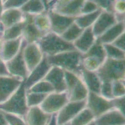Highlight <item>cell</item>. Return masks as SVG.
Here are the masks:
<instances>
[{"instance_id": "cell-1", "label": "cell", "mask_w": 125, "mask_h": 125, "mask_svg": "<svg viewBox=\"0 0 125 125\" xmlns=\"http://www.w3.org/2000/svg\"><path fill=\"white\" fill-rule=\"evenodd\" d=\"M46 57L52 66L61 68L63 70L73 72L80 76L83 54L77 50L64 51Z\"/></svg>"}, {"instance_id": "cell-2", "label": "cell", "mask_w": 125, "mask_h": 125, "mask_svg": "<svg viewBox=\"0 0 125 125\" xmlns=\"http://www.w3.org/2000/svg\"><path fill=\"white\" fill-rule=\"evenodd\" d=\"M43 53L46 56H53L67 51L75 50L72 43L67 42L61 35L52 31L44 34L37 42Z\"/></svg>"}, {"instance_id": "cell-3", "label": "cell", "mask_w": 125, "mask_h": 125, "mask_svg": "<svg viewBox=\"0 0 125 125\" xmlns=\"http://www.w3.org/2000/svg\"><path fill=\"white\" fill-rule=\"evenodd\" d=\"M26 92L23 81L5 101L0 104V110L4 113L24 117L29 109L26 101Z\"/></svg>"}, {"instance_id": "cell-4", "label": "cell", "mask_w": 125, "mask_h": 125, "mask_svg": "<svg viewBox=\"0 0 125 125\" xmlns=\"http://www.w3.org/2000/svg\"><path fill=\"white\" fill-rule=\"evenodd\" d=\"M96 73L102 83L125 80V59L120 60L106 58Z\"/></svg>"}, {"instance_id": "cell-5", "label": "cell", "mask_w": 125, "mask_h": 125, "mask_svg": "<svg viewBox=\"0 0 125 125\" xmlns=\"http://www.w3.org/2000/svg\"><path fill=\"white\" fill-rule=\"evenodd\" d=\"M69 101V96L67 91H54L45 96L40 107L44 112L52 115L57 114Z\"/></svg>"}, {"instance_id": "cell-6", "label": "cell", "mask_w": 125, "mask_h": 125, "mask_svg": "<svg viewBox=\"0 0 125 125\" xmlns=\"http://www.w3.org/2000/svg\"><path fill=\"white\" fill-rule=\"evenodd\" d=\"M86 107L90 110L95 118L113 108L111 99L104 98L100 94L92 92H89L87 96Z\"/></svg>"}, {"instance_id": "cell-7", "label": "cell", "mask_w": 125, "mask_h": 125, "mask_svg": "<svg viewBox=\"0 0 125 125\" xmlns=\"http://www.w3.org/2000/svg\"><path fill=\"white\" fill-rule=\"evenodd\" d=\"M23 40L21 50L15 56L6 62V65L10 75L24 80L29 74L23 55V49L26 44Z\"/></svg>"}, {"instance_id": "cell-8", "label": "cell", "mask_w": 125, "mask_h": 125, "mask_svg": "<svg viewBox=\"0 0 125 125\" xmlns=\"http://www.w3.org/2000/svg\"><path fill=\"white\" fill-rule=\"evenodd\" d=\"M85 0H55L49 9L69 16L76 17L80 14V10Z\"/></svg>"}, {"instance_id": "cell-9", "label": "cell", "mask_w": 125, "mask_h": 125, "mask_svg": "<svg viewBox=\"0 0 125 125\" xmlns=\"http://www.w3.org/2000/svg\"><path fill=\"white\" fill-rule=\"evenodd\" d=\"M86 107V100L82 101H69L57 113L58 125L69 123L73 118Z\"/></svg>"}, {"instance_id": "cell-10", "label": "cell", "mask_w": 125, "mask_h": 125, "mask_svg": "<svg viewBox=\"0 0 125 125\" xmlns=\"http://www.w3.org/2000/svg\"><path fill=\"white\" fill-rule=\"evenodd\" d=\"M51 22V31L61 35L75 21V17L69 16L57 13L53 10H47Z\"/></svg>"}, {"instance_id": "cell-11", "label": "cell", "mask_w": 125, "mask_h": 125, "mask_svg": "<svg viewBox=\"0 0 125 125\" xmlns=\"http://www.w3.org/2000/svg\"><path fill=\"white\" fill-rule=\"evenodd\" d=\"M23 55L29 73L40 63L44 57L37 43H26L23 49Z\"/></svg>"}, {"instance_id": "cell-12", "label": "cell", "mask_w": 125, "mask_h": 125, "mask_svg": "<svg viewBox=\"0 0 125 125\" xmlns=\"http://www.w3.org/2000/svg\"><path fill=\"white\" fill-rule=\"evenodd\" d=\"M24 80L11 75H0V104L5 101Z\"/></svg>"}, {"instance_id": "cell-13", "label": "cell", "mask_w": 125, "mask_h": 125, "mask_svg": "<svg viewBox=\"0 0 125 125\" xmlns=\"http://www.w3.org/2000/svg\"><path fill=\"white\" fill-rule=\"evenodd\" d=\"M51 66H52L49 63L47 57L44 55L41 62L29 72L27 78L24 80L26 89H29L36 83L44 80Z\"/></svg>"}, {"instance_id": "cell-14", "label": "cell", "mask_w": 125, "mask_h": 125, "mask_svg": "<svg viewBox=\"0 0 125 125\" xmlns=\"http://www.w3.org/2000/svg\"><path fill=\"white\" fill-rule=\"evenodd\" d=\"M25 23L22 38L26 43H37L45 33L37 29L33 21V15L24 14Z\"/></svg>"}, {"instance_id": "cell-15", "label": "cell", "mask_w": 125, "mask_h": 125, "mask_svg": "<svg viewBox=\"0 0 125 125\" xmlns=\"http://www.w3.org/2000/svg\"><path fill=\"white\" fill-rule=\"evenodd\" d=\"M116 23L117 22L114 13L102 11L92 26V30L95 36L98 38Z\"/></svg>"}, {"instance_id": "cell-16", "label": "cell", "mask_w": 125, "mask_h": 125, "mask_svg": "<svg viewBox=\"0 0 125 125\" xmlns=\"http://www.w3.org/2000/svg\"><path fill=\"white\" fill-rule=\"evenodd\" d=\"M44 80L48 81L52 86L54 91L63 92L67 91L65 81L64 70L57 66H51Z\"/></svg>"}, {"instance_id": "cell-17", "label": "cell", "mask_w": 125, "mask_h": 125, "mask_svg": "<svg viewBox=\"0 0 125 125\" xmlns=\"http://www.w3.org/2000/svg\"><path fill=\"white\" fill-rule=\"evenodd\" d=\"M40 106L30 107L24 117L28 125H47L51 117Z\"/></svg>"}, {"instance_id": "cell-18", "label": "cell", "mask_w": 125, "mask_h": 125, "mask_svg": "<svg viewBox=\"0 0 125 125\" xmlns=\"http://www.w3.org/2000/svg\"><path fill=\"white\" fill-rule=\"evenodd\" d=\"M96 37L95 36L92 27L84 29L79 37L73 43L75 50L82 54L87 52L95 43Z\"/></svg>"}, {"instance_id": "cell-19", "label": "cell", "mask_w": 125, "mask_h": 125, "mask_svg": "<svg viewBox=\"0 0 125 125\" xmlns=\"http://www.w3.org/2000/svg\"><path fill=\"white\" fill-rule=\"evenodd\" d=\"M96 125H125V115L113 108L94 120Z\"/></svg>"}, {"instance_id": "cell-20", "label": "cell", "mask_w": 125, "mask_h": 125, "mask_svg": "<svg viewBox=\"0 0 125 125\" xmlns=\"http://www.w3.org/2000/svg\"><path fill=\"white\" fill-rule=\"evenodd\" d=\"M23 43L22 37L14 40L4 41L0 56L5 62L10 60L14 57L21 50Z\"/></svg>"}, {"instance_id": "cell-21", "label": "cell", "mask_w": 125, "mask_h": 125, "mask_svg": "<svg viewBox=\"0 0 125 125\" xmlns=\"http://www.w3.org/2000/svg\"><path fill=\"white\" fill-rule=\"evenodd\" d=\"M80 72L82 80L87 86L89 92L100 94L102 82L97 73L96 72L87 70L82 66Z\"/></svg>"}, {"instance_id": "cell-22", "label": "cell", "mask_w": 125, "mask_h": 125, "mask_svg": "<svg viewBox=\"0 0 125 125\" xmlns=\"http://www.w3.org/2000/svg\"><path fill=\"white\" fill-rule=\"evenodd\" d=\"M24 16V14L20 9H4L1 17V25L4 29L21 21Z\"/></svg>"}, {"instance_id": "cell-23", "label": "cell", "mask_w": 125, "mask_h": 125, "mask_svg": "<svg viewBox=\"0 0 125 125\" xmlns=\"http://www.w3.org/2000/svg\"><path fill=\"white\" fill-rule=\"evenodd\" d=\"M125 22H117L98 37L97 39L102 44L112 43L117 38L125 33Z\"/></svg>"}, {"instance_id": "cell-24", "label": "cell", "mask_w": 125, "mask_h": 125, "mask_svg": "<svg viewBox=\"0 0 125 125\" xmlns=\"http://www.w3.org/2000/svg\"><path fill=\"white\" fill-rule=\"evenodd\" d=\"M70 101H82L87 99L89 91L85 83L80 79L77 84L69 91H67Z\"/></svg>"}, {"instance_id": "cell-25", "label": "cell", "mask_w": 125, "mask_h": 125, "mask_svg": "<svg viewBox=\"0 0 125 125\" xmlns=\"http://www.w3.org/2000/svg\"><path fill=\"white\" fill-rule=\"evenodd\" d=\"M24 23L25 19L24 16V19L21 21L3 29L1 33V37L3 40L6 41V40H14L22 37Z\"/></svg>"}, {"instance_id": "cell-26", "label": "cell", "mask_w": 125, "mask_h": 125, "mask_svg": "<svg viewBox=\"0 0 125 125\" xmlns=\"http://www.w3.org/2000/svg\"><path fill=\"white\" fill-rule=\"evenodd\" d=\"M20 10L24 14L31 15H36L47 11V8L41 0H28Z\"/></svg>"}, {"instance_id": "cell-27", "label": "cell", "mask_w": 125, "mask_h": 125, "mask_svg": "<svg viewBox=\"0 0 125 125\" xmlns=\"http://www.w3.org/2000/svg\"><path fill=\"white\" fill-rule=\"evenodd\" d=\"M102 10H99L91 13L80 14L75 18V23L83 29L92 27L99 16Z\"/></svg>"}, {"instance_id": "cell-28", "label": "cell", "mask_w": 125, "mask_h": 125, "mask_svg": "<svg viewBox=\"0 0 125 125\" xmlns=\"http://www.w3.org/2000/svg\"><path fill=\"white\" fill-rule=\"evenodd\" d=\"M33 21L37 29L43 33L51 31V22L47 11L33 15Z\"/></svg>"}, {"instance_id": "cell-29", "label": "cell", "mask_w": 125, "mask_h": 125, "mask_svg": "<svg viewBox=\"0 0 125 125\" xmlns=\"http://www.w3.org/2000/svg\"><path fill=\"white\" fill-rule=\"evenodd\" d=\"M84 56H92L99 59L101 62L103 63L104 60L106 59V55L105 50H104L103 44H102L100 41H98L96 38V40L92 46L89 50L83 54Z\"/></svg>"}, {"instance_id": "cell-30", "label": "cell", "mask_w": 125, "mask_h": 125, "mask_svg": "<svg viewBox=\"0 0 125 125\" xmlns=\"http://www.w3.org/2000/svg\"><path fill=\"white\" fill-rule=\"evenodd\" d=\"M95 116L87 107L83 109L69 123V125H88L95 120Z\"/></svg>"}, {"instance_id": "cell-31", "label": "cell", "mask_w": 125, "mask_h": 125, "mask_svg": "<svg viewBox=\"0 0 125 125\" xmlns=\"http://www.w3.org/2000/svg\"><path fill=\"white\" fill-rule=\"evenodd\" d=\"M83 31V29L79 27L74 21V23L72 24L61 36L65 41L73 44V42L79 37Z\"/></svg>"}, {"instance_id": "cell-32", "label": "cell", "mask_w": 125, "mask_h": 125, "mask_svg": "<svg viewBox=\"0 0 125 125\" xmlns=\"http://www.w3.org/2000/svg\"><path fill=\"white\" fill-rule=\"evenodd\" d=\"M106 57L114 59H125V51L117 48L111 43L103 44Z\"/></svg>"}, {"instance_id": "cell-33", "label": "cell", "mask_w": 125, "mask_h": 125, "mask_svg": "<svg viewBox=\"0 0 125 125\" xmlns=\"http://www.w3.org/2000/svg\"><path fill=\"white\" fill-rule=\"evenodd\" d=\"M27 90L32 91V92L45 94V95H48V94L54 91V89L52 86L48 81L45 80H42L36 83Z\"/></svg>"}, {"instance_id": "cell-34", "label": "cell", "mask_w": 125, "mask_h": 125, "mask_svg": "<svg viewBox=\"0 0 125 125\" xmlns=\"http://www.w3.org/2000/svg\"><path fill=\"white\" fill-rule=\"evenodd\" d=\"M47 95L45 94L38 93L32 92L27 90L26 92V101L28 107L33 106H40L43 101L45 99V96Z\"/></svg>"}, {"instance_id": "cell-35", "label": "cell", "mask_w": 125, "mask_h": 125, "mask_svg": "<svg viewBox=\"0 0 125 125\" xmlns=\"http://www.w3.org/2000/svg\"><path fill=\"white\" fill-rule=\"evenodd\" d=\"M102 63H103L101 62L99 59L94 57L84 56H83L82 57V66L88 71L96 72L100 67Z\"/></svg>"}, {"instance_id": "cell-36", "label": "cell", "mask_w": 125, "mask_h": 125, "mask_svg": "<svg viewBox=\"0 0 125 125\" xmlns=\"http://www.w3.org/2000/svg\"><path fill=\"white\" fill-rule=\"evenodd\" d=\"M111 89H112L113 98L125 96V80H118L112 81L111 82Z\"/></svg>"}, {"instance_id": "cell-37", "label": "cell", "mask_w": 125, "mask_h": 125, "mask_svg": "<svg viewBox=\"0 0 125 125\" xmlns=\"http://www.w3.org/2000/svg\"><path fill=\"white\" fill-rule=\"evenodd\" d=\"M64 76L67 91L70 90L81 79V76L80 75L69 71L64 70Z\"/></svg>"}, {"instance_id": "cell-38", "label": "cell", "mask_w": 125, "mask_h": 125, "mask_svg": "<svg viewBox=\"0 0 125 125\" xmlns=\"http://www.w3.org/2000/svg\"><path fill=\"white\" fill-rule=\"evenodd\" d=\"M102 11L115 13L114 4L116 0H92Z\"/></svg>"}, {"instance_id": "cell-39", "label": "cell", "mask_w": 125, "mask_h": 125, "mask_svg": "<svg viewBox=\"0 0 125 125\" xmlns=\"http://www.w3.org/2000/svg\"><path fill=\"white\" fill-rule=\"evenodd\" d=\"M4 114L8 125H28L24 117L4 112Z\"/></svg>"}, {"instance_id": "cell-40", "label": "cell", "mask_w": 125, "mask_h": 125, "mask_svg": "<svg viewBox=\"0 0 125 125\" xmlns=\"http://www.w3.org/2000/svg\"><path fill=\"white\" fill-rule=\"evenodd\" d=\"M99 10L97 5L92 0H85L80 10V14L91 13Z\"/></svg>"}, {"instance_id": "cell-41", "label": "cell", "mask_w": 125, "mask_h": 125, "mask_svg": "<svg viewBox=\"0 0 125 125\" xmlns=\"http://www.w3.org/2000/svg\"><path fill=\"white\" fill-rule=\"evenodd\" d=\"M100 94L103 97L108 99H112L113 98L111 89V82H103L102 83Z\"/></svg>"}, {"instance_id": "cell-42", "label": "cell", "mask_w": 125, "mask_h": 125, "mask_svg": "<svg viewBox=\"0 0 125 125\" xmlns=\"http://www.w3.org/2000/svg\"><path fill=\"white\" fill-rule=\"evenodd\" d=\"M113 108L115 110H118L123 114H125V97L121 96V97H117L111 99Z\"/></svg>"}, {"instance_id": "cell-43", "label": "cell", "mask_w": 125, "mask_h": 125, "mask_svg": "<svg viewBox=\"0 0 125 125\" xmlns=\"http://www.w3.org/2000/svg\"><path fill=\"white\" fill-rule=\"evenodd\" d=\"M28 0H6L4 1V9H21Z\"/></svg>"}, {"instance_id": "cell-44", "label": "cell", "mask_w": 125, "mask_h": 125, "mask_svg": "<svg viewBox=\"0 0 125 125\" xmlns=\"http://www.w3.org/2000/svg\"><path fill=\"white\" fill-rule=\"evenodd\" d=\"M117 48L125 51V33H123L111 43Z\"/></svg>"}, {"instance_id": "cell-45", "label": "cell", "mask_w": 125, "mask_h": 125, "mask_svg": "<svg viewBox=\"0 0 125 125\" xmlns=\"http://www.w3.org/2000/svg\"><path fill=\"white\" fill-rule=\"evenodd\" d=\"M115 13H125V0H116L114 4Z\"/></svg>"}, {"instance_id": "cell-46", "label": "cell", "mask_w": 125, "mask_h": 125, "mask_svg": "<svg viewBox=\"0 0 125 125\" xmlns=\"http://www.w3.org/2000/svg\"><path fill=\"white\" fill-rule=\"evenodd\" d=\"M0 75H10L6 65V62L2 59L1 56H0Z\"/></svg>"}, {"instance_id": "cell-47", "label": "cell", "mask_w": 125, "mask_h": 125, "mask_svg": "<svg viewBox=\"0 0 125 125\" xmlns=\"http://www.w3.org/2000/svg\"><path fill=\"white\" fill-rule=\"evenodd\" d=\"M115 16L116 22H125V13H115Z\"/></svg>"}, {"instance_id": "cell-48", "label": "cell", "mask_w": 125, "mask_h": 125, "mask_svg": "<svg viewBox=\"0 0 125 125\" xmlns=\"http://www.w3.org/2000/svg\"><path fill=\"white\" fill-rule=\"evenodd\" d=\"M47 125H58L57 120V114H52Z\"/></svg>"}, {"instance_id": "cell-49", "label": "cell", "mask_w": 125, "mask_h": 125, "mask_svg": "<svg viewBox=\"0 0 125 125\" xmlns=\"http://www.w3.org/2000/svg\"><path fill=\"white\" fill-rule=\"evenodd\" d=\"M0 125H8L4 116V112L0 110Z\"/></svg>"}, {"instance_id": "cell-50", "label": "cell", "mask_w": 125, "mask_h": 125, "mask_svg": "<svg viewBox=\"0 0 125 125\" xmlns=\"http://www.w3.org/2000/svg\"><path fill=\"white\" fill-rule=\"evenodd\" d=\"M3 11H4V4H3V0H0V28H2L3 29V28L2 27L1 25V17L2 13H3Z\"/></svg>"}, {"instance_id": "cell-51", "label": "cell", "mask_w": 125, "mask_h": 125, "mask_svg": "<svg viewBox=\"0 0 125 125\" xmlns=\"http://www.w3.org/2000/svg\"><path fill=\"white\" fill-rule=\"evenodd\" d=\"M3 42H4V40H3L1 37V34H0V53L1 51L2 50V47H3Z\"/></svg>"}, {"instance_id": "cell-52", "label": "cell", "mask_w": 125, "mask_h": 125, "mask_svg": "<svg viewBox=\"0 0 125 125\" xmlns=\"http://www.w3.org/2000/svg\"><path fill=\"white\" fill-rule=\"evenodd\" d=\"M44 3V4H45V7L47 8V10H49V4H48V0H41Z\"/></svg>"}, {"instance_id": "cell-53", "label": "cell", "mask_w": 125, "mask_h": 125, "mask_svg": "<svg viewBox=\"0 0 125 125\" xmlns=\"http://www.w3.org/2000/svg\"><path fill=\"white\" fill-rule=\"evenodd\" d=\"M88 125H96V124H95V121H94V120L93 121H92L91 123H90L89 124H88Z\"/></svg>"}, {"instance_id": "cell-54", "label": "cell", "mask_w": 125, "mask_h": 125, "mask_svg": "<svg viewBox=\"0 0 125 125\" xmlns=\"http://www.w3.org/2000/svg\"><path fill=\"white\" fill-rule=\"evenodd\" d=\"M54 1H55V0H48V4H49V5H50V4H51V3H52V2Z\"/></svg>"}, {"instance_id": "cell-55", "label": "cell", "mask_w": 125, "mask_h": 125, "mask_svg": "<svg viewBox=\"0 0 125 125\" xmlns=\"http://www.w3.org/2000/svg\"><path fill=\"white\" fill-rule=\"evenodd\" d=\"M3 28H0V34H1L2 32H3Z\"/></svg>"}, {"instance_id": "cell-56", "label": "cell", "mask_w": 125, "mask_h": 125, "mask_svg": "<svg viewBox=\"0 0 125 125\" xmlns=\"http://www.w3.org/2000/svg\"><path fill=\"white\" fill-rule=\"evenodd\" d=\"M69 125V123H67V124H63V125Z\"/></svg>"}, {"instance_id": "cell-57", "label": "cell", "mask_w": 125, "mask_h": 125, "mask_svg": "<svg viewBox=\"0 0 125 125\" xmlns=\"http://www.w3.org/2000/svg\"><path fill=\"white\" fill-rule=\"evenodd\" d=\"M6 0H3V3H4V1H5Z\"/></svg>"}]
</instances>
